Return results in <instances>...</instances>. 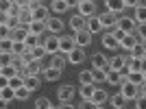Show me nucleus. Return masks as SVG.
I'll return each mask as SVG.
<instances>
[{
  "mask_svg": "<svg viewBox=\"0 0 146 109\" xmlns=\"http://www.w3.org/2000/svg\"><path fill=\"white\" fill-rule=\"evenodd\" d=\"M122 87V94H124V98L127 100H135V98L140 96V85H135V83H131V81H124V83L120 85Z\"/></svg>",
  "mask_w": 146,
  "mask_h": 109,
  "instance_id": "obj_1",
  "label": "nucleus"
},
{
  "mask_svg": "<svg viewBox=\"0 0 146 109\" xmlns=\"http://www.w3.org/2000/svg\"><path fill=\"white\" fill-rule=\"evenodd\" d=\"M76 90H74V85H61L59 90H57V96H59V103H68V100H72Z\"/></svg>",
  "mask_w": 146,
  "mask_h": 109,
  "instance_id": "obj_2",
  "label": "nucleus"
},
{
  "mask_svg": "<svg viewBox=\"0 0 146 109\" xmlns=\"http://www.w3.org/2000/svg\"><path fill=\"white\" fill-rule=\"evenodd\" d=\"M100 22H103V29H116L118 26V13H111V11H105L103 15H98Z\"/></svg>",
  "mask_w": 146,
  "mask_h": 109,
  "instance_id": "obj_3",
  "label": "nucleus"
},
{
  "mask_svg": "<svg viewBox=\"0 0 146 109\" xmlns=\"http://www.w3.org/2000/svg\"><path fill=\"white\" fill-rule=\"evenodd\" d=\"M29 33H31V29L29 26H24V24H20L18 29H13L11 31V42H26V37H29Z\"/></svg>",
  "mask_w": 146,
  "mask_h": 109,
  "instance_id": "obj_4",
  "label": "nucleus"
},
{
  "mask_svg": "<svg viewBox=\"0 0 146 109\" xmlns=\"http://www.w3.org/2000/svg\"><path fill=\"white\" fill-rule=\"evenodd\" d=\"M118 29H122L124 33H133L135 29H137V22H135V18H127V15H120L118 18Z\"/></svg>",
  "mask_w": 146,
  "mask_h": 109,
  "instance_id": "obj_5",
  "label": "nucleus"
},
{
  "mask_svg": "<svg viewBox=\"0 0 146 109\" xmlns=\"http://www.w3.org/2000/svg\"><path fill=\"white\" fill-rule=\"evenodd\" d=\"M92 66H94V70H107L109 68V59L103 53H96L92 57Z\"/></svg>",
  "mask_w": 146,
  "mask_h": 109,
  "instance_id": "obj_6",
  "label": "nucleus"
},
{
  "mask_svg": "<svg viewBox=\"0 0 146 109\" xmlns=\"http://www.w3.org/2000/svg\"><path fill=\"white\" fill-rule=\"evenodd\" d=\"M70 26H72L74 33L85 31L87 29V18H83V15H72V18H70Z\"/></svg>",
  "mask_w": 146,
  "mask_h": 109,
  "instance_id": "obj_7",
  "label": "nucleus"
},
{
  "mask_svg": "<svg viewBox=\"0 0 146 109\" xmlns=\"http://www.w3.org/2000/svg\"><path fill=\"white\" fill-rule=\"evenodd\" d=\"M74 42H76V46H81V48H85L87 44L92 42V33L90 31H79V33H74Z\"/></svg>",
  "mask_w": 146,
  "mask_h": 109,
  "instance_id": "obj_8",
  "label": "nucleus"
},
{
  "mask_svg": "<svg viewBox=\"0 0 146 109\" xmlns=\"http://www.w3.org/2000/svg\"><path fill=\"white\" fill-rule=\"evenodd\" d=\"M79 15H83V18L96 15V5H94V2H81L79 5Z\"/></svg>",
  "mask_w": 146,
  "mask_h": 109,
  "instance_id": "obj_9",
  "label": "nucleus"
},
{
  "mask_svg": "<svg viewBox=\"0 0 146 109\" xmlns=\"http://www.w3.org/2000/svg\"><path fill=\"white\" fill-rule=\"evenodd\" d=\"M66 63H68V54H66V53H57V54H52V61H50V66H52V68H57V70H61V72H63Z\"/></svg>",
  "mask_w": 146,
  "mask_h": 109,
  "instance_id": "obj_10",
  "label": "nucleus"
},
{
  "mask_svg": "<svg viewBox=\"0 0 146 109\" xmlns=\"http://www.w3.org/2000/svg\"><path fill=\"white\" fill-rule=\"evenodd\" d=\"M46 50H48V54H57L61 50V39L59 37H46Z\"/></svg>",
  "mask_w": 146,
  "mask_h": 109,
  "instance_id": "obj_11",
  "label": "nucleus"
},
{
  "mask_svg": "<svg viewBox=\"0 0 146 109\" xmlns=\"http://www.w3.org/2000/svg\"><path fill=\"white\" fill-rule=\"evenodd\" d=\"M105 5H107V11H111V13H118L120 15L122 11H124V0H105Z\"/></svg>",
  "mask_w": 146,
  "mask_h": 109,
  "instance_id": "obj_12",
  "label": "nucleus"
},
{
  "mask_svg": "<svg viewBox=\"0 0 146 109\" xmlns=\"http://www.w3.org/2000/svg\"><path fill=\"white\" fill-rule=\"evenodd\" d=\"M59 39H61V50H59V53L70 54L74 48H76V42H74V37H63V35H61Z\"/></svg>",
  "mask_w": 146,
  "mask_h": 109,
  "instance_id": "obj_13",
  "label": "nucleus"
},
{
  "mask_svg": "<svg viewBox=\"0 0 146 109\" xmlns=\"http://www.w3.org/2000/svg\"><path fill=\"white\" fill-rule=\"evenodd\" d=\"M68 61H70V63H76V66H79V63H83V61H85V53H83V48H81V46H76L72 53L68 54Z\"/></svg>",
  "mask_w": 146,
  "mask_h": 109,
  "instance_id": "obj_14",
  "label": "nucleus"
},
{
  "mask_svg": "<svg viewBox=\"0 0 146 109\" xmlns=\"http://www.w3.org/2000/svg\"><path fill=\"white\" fill-rule=\"evenodd\" d=\"M13 98H15V90L9 87V85H2V90H0V100H2V105L11 103Z\"/></svg>",
  "mask_w": 146,
  "mask_h": 109,
  "instance_id": "obj_15",
  "label": "nucleus"
},
{
  "mask_svg": "<svg viewBox=\"0 0 146 109\" xmlns=\"http://www.w3.org/2000/svg\"><path fill=\"white\" fill-rule=\"evenodd\" d=\"M94 92H96V83H87V85H81V98L83 100H92V96H94Z\"/></svg>",
  "mask_w": 146,
  "mask_h": 109,
  "instance_id": "obj_16",
  "label": "nucleus"
},
{
  "mask_svg": "<svg viewBox=\"0 0 146 109\" xmlns=\"http://www.w3.org/2000/svg\"><path fill=\"white\" fill-rule=\"evenodd\" d=\"M87 31H90L92 35H94V33H98V31H103V22H100V18H98V15L87 18Z\"/></svg>",
  "mask_w": 146,
  "mask_h": 109,
  "instance_id": "obj_17",
  "label": "nucleus"
},
{
  "mask_svg": "<svg viewBox=\"0 0 146 109\" xmlns=\"http://www.w3.org/2000/svg\"><path fill=\"white\" fill-rule=\"evenodd\" d=\"M103 46H105V48H109V50H116L118 46H120V42L113 37V33H105V35H103Z\"/></svg>",
  "mask_w": 146,
  "mask_h": 109,
  "instance_id": "obj_18",
  "label": "nucleus"
},
{
  "mask_svg": "<svg viewBox=\"0 0 146 109\" xmlns=\"http://www.w3.org/2000/svg\"><path fill=\"white\" fill-rule=\"evenodd\" d=\"M124 66H127V61H124L122 54H113V57L109 59V68H111V70H116V72H120Z\"/></svg>",
  "mask_w": 146,
  "mask_h": 109,
  "instance_id": "obj_19",
  "label": "nucleus"
},
{
  "mask_svg": "<svg viewBox=\"0 0 146 109\" xmlns=\"http://www.w3.org/2000/svg\"><path fill=\"white\" fill-rule=\"evenodd\" d=\"M15 74H18V68L11 66V63H9V66H2V68H0V76L5 79V83H7L9 79H13Z\"/></svg>",
  "mask_w": 146,
  "mask_h": 109,
  "instance_id": "obj_20",
  "label": "nucleus"
},
{
  "mask_svg": "<svg viewBox=\"0 0 146 109\" xmlns=\"http://www.w3.org/2000/svg\"><path fill=\"white\" fill-rule=\"evenodd\" d=\"M46 26H48V31L50 33H61V31H63V22H61V18H50L48 22H46Z\"/></svg>",
  "mask_w": 146,
  "mask_h": 109,
  "instance_id": "obj_21",
  "label": "nucleus"
},
{
  "mask_svg": "<svg viewBox=\"0 0 146 109\" xmlns=\"http://www.w3.org/2000/svg\"><path fill=\"white\" fill-rule=\"evenodd\" d=\"M137 42H140V39H137V35H135V31H133V33H129V35H127V37H124V39L120 42V46H122L124 50H131V48H133V46H135Z\"/></svg>",
  "mask_w": 146,
  "mask_h": 109,
  "instance_id": "obj_22",
  "label": "nucleus"
},
{
  "mask_svg": "<svg viewBox=\"0 0 146 109\" xmlns=\"http://www.w3.org/2000/svg\"><path fill=\"white\" fill-rule=\"evenodd\" d=\"M59 76H61V70H57V68H52V66H48L46 70H44V79L50 81V83L59 81Z\"/></svg>",
  "mask_w": 146,
  "mask_h": 109,
  "instance_id": "obj_23",
  "label": "nucleus"
},
{
  "mask_svg": "<svg viewBox=\"0 0 146 109\" xmlns=\"http://www.w3.org/2000/svg\"><path fill=\"white\" fill-rule=\"evenodd\" d=\"M2 26H7V29H18L20 26V18H13V15H9V13H2Z\"/></svg>",
  "mask_w": 146,
  "mask_h": 109,
  "instance_id": "obj_24",
  "label": "nucleus"
},
{
  "mask_svg": "<svg viewBox=\"0 0 146 109\" xmlns=\"http://www.w3.org/2000/svg\"><path fill=\"white\" fill-rule=\"evenodd\" d=\"M109 103H111V107H113V109H122L124 105H127V98H124L122 92H118V94H113V96L109 98Z\"/></svg>",
  "mask_w": 146,
  "mask_h": 109,
  "instance_id": "obj_25",
  "label": "nucleus"
},
{
  "mask_svg": "<svg viewBox=\"0 0 146 109\" xmlns=\"http://www.w3.org/2000/svg\"><path fill=\"white\" fill-rule=\"evenodd\" d=\"M33 18L39 20V22H48V20H50L48 7H39V9H35V11H33Z\"/></svg>",
  "mask_w": 146,
  "mask_h": 109,
  "instance_id": "obj_26",
  "label": "nucleus"
},
{
  "mask_svg": "<svg viewBox=\"0 0 146 109\" xmlns=\"http://www.w3.org/2000/svg\"><path fill=\"white\" fill-rule=\"evenodd\" d=\"M129 53H131L133 59H144V57H146V50H144V46H142V42H137L133 48L129 50Z\"/></svg>",
  "mask_w": 146,
  "mask_h": 109,
  "instance_id": "obj_27",
  "label": "nucleus"
},
{
  "mask_svg": "<svg viewBox=\"0 0 146 109\" xmlns=\"http://www.w3.org/2000/svg\"><path fill=\"white\" fill-rule=\"evenodd\" d=\"M29 29H31V33H35V35H44V31H48V26H46V22H39V20H35V22H33Z\"/></svg>",
  "mask_w": 146,
  "mask_h": 109,
  "instance_id": "obj_28",
  "label": "nucleus"
},
{
  "mask_svg": "<svg viewBox=\"0 0 146 109\" xmlns=\"http://www.w3.org/2000/svg\"><path fill=\"white\" fill-rule=\"evenodd\" d=\"M92 100H94L96 105H103L105 100H109V96H107V92H105V90H98V87H96V92H94Z\"/></svg>",
  "mask_w": 146,
  "mask_h": 109,
  "instance_id": "obj_29",
  "label": "nucleus"
},
{
  "mask_svg": "<svg viewBox=\"0 0 146 109\" xmlns=\"http://www.w3.org/2000/svg\"><path fill=\"white\" fill-rule=\"evenodd\" d=\"M39 72H44V63H42L39 59L31 61V63H29V74H35V76H37Z\"/></svg>",
  "mask_w": 146,
  "mask_h": 109,
  "instance_id": "obj_30",
  "label": "nucleus"
},
{
  "mask_svg": "<svg viewBox=\"0 0 146 109\" xmlns=\"http://www.w3.org/2000/svg\"><path fill=\"white\" fill-rule=\"evenodd\" d=\"M24 85L29 87L31 92H33V90H37V87H39V76H35V74H29V76L24 79Z\"/></svg>",
  "mask_w": 146,
  "mask_h": 109,
  "instance_id": "obj_31",
  "label": "nucleus"
},
{
  "mask_svg": "<svg viewBox=\"0 0 146 109\" xmlns=\"http://www.w3.org/2000/svg\"><path fill=\"white\" fill-rule=\"evenodd\" d=\"M135 22L137 24H146V5H140L135 9Z\"/></svg>",
  "mask_w": 146,
  "mask_h": 109,
  "instance_id": "obj_32",
  "label": "nucleus"
},
{
  "mask_svg": "<svg viewBox=\"0 0 146 109\" xmlns=\"http://www.w3.org/2000/svg\"><path fill=\"white\" fill-rule=\"evenodd\" d=\"M79 81H81V85L94 83V70H83V72L79 74Z\"/></svg>",
  "mask_w": 146,
  "mask_h": 109,
  "instance_id": "obj_33",
  "label": "nucleus"
},
{
  "mask_svg": "<svg viewBox=\"0 0 146 109\" xmlns=\"http://www.w3.org/2000/svg\"><path fill=\"white\" fill-rule=\"evenodd\" d=\"M50 9H52L55 13H63L66 9H70V7H68V2H66V0H52Z\"/></svg>",
  "mask_w": 146,
  "mask_h": 109,
  "instance_id": "obj_34",
  "label": "nucleus"
},
{
  "mask_svg": "<svg viewBox=\"0 0 146 109\" xmlns=\"http://www.w3.org/2000/svg\"><path fill=\"white\" fill-rule=\"evenodd\" d=\"M5 85H9V87H13V90H20L22 85H24V76H20V74H15L13 79H9Z\"/></svg>",
  "mask_w": 146,
  "mask_h": 109,
  "instance_id": "obj_35",
  "label": "nucleus"
},
{
  "mask_svg": "<svg viewBox=\"0 0 146 109\" xmlns=\"http://www.w3.org/2000/svg\"><path fill=\"white\" fill-rule=\"evenodd\" d=\"M129 81L135 85H142L146 81V76H144V72H129Z\"/></svg>",
  "mask_w": 146,
  "mask_h": 109,
  "instance_id": "obj_36",
  "label": "nucleus"
},
{
  "mask_svg": "<svg viewBox=\"0 0 146 109\" xmlns=\"http://www.w3.org/2000/svg\"><path fill=\"white\" fill-rule=\"evenodd\" d=\"M39 37L42 35H35V33H29V37H26V48H35V46H39Z\"/></svg>",
  "mask_w": 146,
  "mask_h": 109,
  "instance_id": "obj_37",
  "label": "nucleus"
},
{
  "mask_svg": "<svg viewBox=\"0 0 146 109\" xmlns=\"http://www.w3.org/2000/svg\"><path fill=\"white\" fill-rule=\"evenodd\" d=\"M0 53L2 54H11L13 53V42L11 39H2V42H0Z\"/></svg>",
  "mask_w": 146,
  "mask_h": 109,
  "instance_id": "obj_38",
  "label": "nucleus"
},
{
  "mask_svg": "<svg viewBox=\"0 0 146 109\" xmlns=\"http://www.w3.org/2000/svg\"><path fill=\"white\" fill-rule=\"evenodd\" d=\"M29 96H31V90L26 87V85H22L20 90H15V98H18V100H26Z\"/></svg>",
  "mask_w": 146,
  "mask_h": 109,
  "instance_id": "obj_39",
  "label": "nucleus"
},
{
  "mask_svg": "<svg viewBox=\"0 0 146 109\" xmlns=\"http://www.w3.org/2000/svg\"><path fill=\"white\" fill-rule=\"evenodd\" d=\"M50 107H52V105H50V100L46 96H39L35 100V109H50Z\"/></svg>",
  "mask_w": 146,
  "mask_h": 109,
  "instance_id": "obj_40",
  "label": "nucleus"
},
{
  "mask_svg": "<svg viewBox=\"0 0 146 109\" xmlns=\"http://www.w3.org/2000/svg\"><path fill=\"white\" fill-rule=\"evenodd\" d=\"M109 70V68H107ZM107 70H94V83H103V81H107Z\"/></svg>",
  "mask_w": 146,
  "mask_h": 109,
  "instance_id": "obj_41",
  "label": "nucleus"
},
{
  "mask_svg": "<svg viewBox=\"0 0 146 109\" xmlns=\"http://www.w3.org/2000/svg\"><path fill=\"white\" fill-rule=\"evenodd\" d=\"M44 54H48L46 46H35V48H33V57H35V59H39V61H42V57H44Z\"/></svg>",
  "mask_w": 146,
  "mask_h": 109,
  "instance_id": "obj_42",
  "label": "nucleus"
},
{
  "mask_svg": "<svg viewBox=\"0 0 146 109\" xmlns=\"http://www.w3.org/2000/svg\"><path fill=\"white\" fill-rule=\"evenodd\" d=\"M26 50V44L24 42H13V54H22Z\"/></svg>",
  "mask_w": 146,
  "mask_h": 109,
  "instance_id": "obj_43",
  "label": "nucleus"
},
{
  "mask_svg": "<svg viewBox=\"0 0 146 109\" xmlns=\"http://www.w3.org/2000/svg\"><path fill=\"white\" fill-rule=\"evenodd\" d=\"M135 35H137V39H146V24H137V29H135Z\"/></svg>",
  "mask_w": 146,
  "mask_h": 109,
  "instance_id": "obj_44",
  "label": "nucleus"
},
{
  "mask_svg": "<svg viewBox=\"0 0 146 109\" xmlns=\"http://www.w3.org/2000/svg\"><path fill=\"white\" fill-rule=\"evenodd\" d=\"M111 33H113V37H116L118 42H122V39H124V37L129 35V33H124V31H122V29H118V26H116L113 31H111Z\"/></svg>",
  "mask_w": 146,
  "mask_h": 109,
  "instance_id": "obj_45",
  "label": "nucleus"
},
{
  "mask_svg": "<svg viewBox=\"0 0 146 109\" xmlns=\"http://www.w3.org/2000/svg\"><path fill=\"white\" fill-rule=\"evenodd\" d=\"M13 2H15V0H0V9H2V13H9V9H11Z\"/></svg>",
  "mask_w": 146,
  "mask_h": 109,
  "instance_id": "obj_46",
  "label": "nucleus"
},
{
  "mask_svg": "<svg viewBox=\"0 0 146 109\" xmlns=\"http://www.w3.org/2000/svg\"><path fill=\"white\" fill-rule=\"evenodd\" d=\"M98 107H100V105H96L94 100H83L79 109H98Z\"/></svg>",
  "mask_w": 146,
  "mask_h": 109,
  "instance_id": "obj_47",
  "label": "nucleus"
},
{
  "mask_svg": "<svg viewBox=\"0 0 146 109\" xmlns=\"http://www.w3.org/2000/svg\"><path fill=\"white\" fill-rule=\"evenodd\" d=\"M135 107L137 109H146V96H137L135 98Z\"/></svg>",
  "mask_w": 146,
  "mask_h": 109,
  "instance_id": "obj_48",
  "label": "nucleus"
},
{
  "mask_svg": "<svg viewBox=\"0 0 146 109\" xmlns=\"http://www.w3.org/2000/svg\"><path fill=\"white\" fill-rule=\"evenodd\" d=\"M57 109H76V107L72 105V100H68V103H59V107H57Z\"/></svg>",
  "mask_w": 146,
  "mask_h": 109,
  "instance_id": "obj_49",
  "label": "nucleus"
},
{
  "mask_svg": "<svg viewBox=\"0 0 146 109\" xmlns=\"http://www.w3.org/2000/svg\"><path fill=\"white\" fill-rule=\"evenodd\" d=\"M124 5H127V7H133V9H137V7H140V0H124Z\"/></svg>",
  "mask_w": 146,
  "mask_h": 109,
  "instance_id": "obj_50",
  "label": "nucleus"
},
{
  "mask_svg": "<svg viewBox=\"0 0 146 109\" xmlns=\"http://www.w3.org/2000/svg\"><path fill=\"white\" fill-rule=\"evenodd\" d=\"M15 5H20L22 9H26V7L31 5V0H15Z\"/></svg>",
  "mask_w": 146,
  "mask_h": 109,
  "instance_id": "obj_51",
  "label": "nucleus"
},
{
  "mask_svg": "<svg viewBox=\"0 0 146 109\" xmlns=\"http://www.w3.org/2000/svg\"><path fill=\"white\" fill-rule=\"evenodd\" d=\"M66 2H68V7H76V9L81 5V0H66Z\"/></svg>",
  "mask_w": 146,
  "mask_h": 109,
  "instance_id": "obj_52",
  "label": "nucleus"
},
{
  "mask_svg": "<svg viewBox=\"0 0 146 109\" xmlns=\"http://www.w3.org/2000/svg\"><path fill=\"white\" fill-rule=\"evenodd\" d=\"M140 96H146V81L140 85Z\"/></svg>",
  "mask_w": 146,
  "mask_h": 109,
  "instance_id": "obj_53",
  "label": "nucleus"
},
{
  "mask_svg": "<svg viewBox=\"0 0 146 109\" xmlns=\"http://www.w3.org/2000/svg\"><path fill=\"white\" fill-rule=\"evenodd\" d=\"M140 61H142V72L146 74V57H144V59H140Z\"/></svg>",
  "mask_w": 146,
  "mask_h": 109,
  "instance_id": "obj_54",
  "label": "nucleus"
},
{
  "mask_svg": "<svg viewBox=\"0 0 146 109\" xmlns=\"http://www.w3.org/2000/svg\"><path fill=\"white\" fill-rule=\"evenodd\" d=\"M142 46H144V50H146V39H142Z\"/></svg>",
  "mask_w": 146,
  "mask_h": 109,
  "instance_id": "obj_55",
  "label": "nucleus"
},
{
  "mask_svg": "<svg viewBox=\"0 0 146 109\" xmlns=\"http://www.w3.org/2000/svg\"><path fill=\"white\" fill-rule=\"evenodd\" d=\"M81 2H94V0H81Z\"/></svg>",
  "mask_w": 146,
  "mask_h": 109,
  "instance_id": "obj_56",
  "label": "nucleus"
},
{
  "mask_svg": "<svg viewBox=\"0 0 146 109\" xmlns=\"http://www.w3.org/2000/svg\"><path fill=\"white\" fill-rule=\"evenodd\" d=\"M50 109H57V107H50Z\"/></svg>",
  "mask_w": 146,
  "mask_h": 109,
  "instance_id": "obj_57",
  "label": "nucleus"
},
{
  "mask_svg": "<svg viewBox=\"0 0 146 109\" xmlns=\"http://www.w3.org/2000/svg\"><path fill=\"white\" fill-rule=\"evenodd\" d=\"M98 109H105V107H98Z\"/></svg>",
  "mask_w": 146,
  "mask_h": 109,
  "instance_id": "obj_58",
  "label": "nucleus"
},
{
  "mask_svg": "<svg viewBox=\"0 0 146 109\" xmlns=\"http://www.w3.org/2000/svg\"><path fill=\"white\" fill-rule=\"evenodd\" d=\"M133 109H137V107H133Z\"/></svg>",
  "mask_w": 146,
  "mask_h": 109,
  "instance_id": "obj_59",
  "label": "nucleus"
},
{
  "mask_svg": "<svg viewBox=\"0 0 146 109\" xmlns=\"http://www.w3.org/2000/svg\"><path fill=\"white\" fill-rule=\"evenodd\" d=\"M44 2H46V0H44Z\"/></svg>",
  "mask_w": 146,
  "mask_h": 109,
  "instance_id": "obj_60",
  "label": "nucleus"
},
{
  "mask_svg": "<svg viewBox=\"0 0 146 109\" xmlns=\"http://www.w3.org/2000/svg\"><path fill=\"white\" fill-rule=\"evenodd\" d=\"M144 76H146V74H144Z\"/></svg>",
  "mask_w": 146,
  "mask_h": 109,
  "instance_id": "obj_61",
  "label": "nucleus"
}]
</instances>
